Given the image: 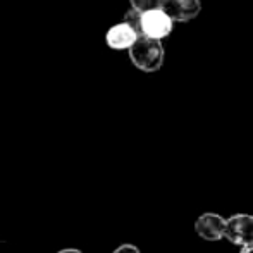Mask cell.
<instances>
[{
	"instance_id": "6da1fadb",
	"label": "cell",
	"mask_w": 253,
	"mask_h": 253,
	"mask_svg": "<svg viewBox=\"0 0 253 253\" xmlns=\"http://www.w3.org/2000/svg\"><path fill=\"white\" fill-rule=\"evenodd\" d=\"M129 59L143 73H155L164 64V47L159 40L140 37L129 48Z\"/></svg>"
},
{
	"instance_id": "7a4b0ae2",
	"label": "cell",
	"mask_w": 253,
	"mask_h": 253,
	"mask_svg": "<svg viewBox=\"0 0 253 253\" xmlns=\"http://www.w3.org/2000/svg\"><path fill=\"white\" fill-rule=\"evenodd\" d=\"M172 23L174 21L162 9L148 10L141 14V37L160 42L172 33Z\"/></svg>"
},
{
	"instance_id": "3957f363",
	"label": "cell",
	"mask_w": 253,
	"mask_h": 253,
	"mask_svg": "<svg viewBox=\"0 0 253 253\" xmlns=\"http://www.w3.org/2000/svg\"><path fill=\"white\" fill-rule=\"evenodd\" d=\"M226 238L231 243L240 245V247L253 245V215L238 213L227 219Z\"/></svg>"
},
{
	"instance_id": "277c9868",
	"label": "cell",
	"mask_w": 253,
	"mask_h": 253,
	"mask_svg": "<svg viewBox=\"0 0 253 253\" xmlns=\"http://www.w3.org/2000/svg\"><path fill=\"white\" fill-rule=\"evenodd\" d=\"M160 9L176 23H188L202 10L200 0H162Z\"/></svg>"
},
{
	"instance_id": "5b68a950",
	"label": "cell",
	"mask_w": 253,
	"mask_h": 253,
	"mask_svg": "<svg viewBox=\"0 0 253 253\" xmlns=\"http://www.w3.org/2000/svg\"><path fill=\"white\" fill-rule=\"evenodd\" d=\"M226 224L227 220L217 213H203L195 222V231L205 241H219L226 238Z\"/></svg>"
},
{
	"instance_id": "8992f818",
	"label": "cell",
	"mask_w": 253,
	"mask_h": 253,
	"mask_svg": "<svg viewBox=\"0 0 253 253\" xmlns=\"http://www.w3.org/2000/svg\"><path fill=\"white\" fill-rule=\"evenodd\" d=\"M138 38H140V35L124 21L119 24H114L105 35L107 45L114 50H129L136 43Z\"/></svg>"
},
{
	"instance_id": "52a82bcc",
	"label": "cell",
	"mask_w": 253,
	"mask_h": 253,
	"mask_svg": "<svg viewBox=\"0 0 253 253\" xmlns=\"http://www.w3.org/2000/svg\"><path fill=\"white\" fill-rule=\"evenodd\" d=\"M129 2H131V9L145 14V12H148V10L160 9L162 0H129Z\"/></svg>"
},
{
	"instance_id": "ba28073f",
	"label": "cell",
	"mask_w": 253,
	"mask_h": 253,
	"mask_svg": "<svg viewBox=\"0 0 253 253\" xmlns=\"http://www.w3.org/2000/svg\"><path fill=\"white\" fill-rule=\"evenodd\" d=\"M124 23H127L138 35L141 37V12L134 9H129L124 16Z\"/></svg>"
},
{
	"instance_id": "9c48e42d",
	"label": "cell",
	"mask_w": 253,
	"mask_h": 253,
	"mask_svg": "<svg viewBox=\"0 0 253 253\" xmlns=\"http://www.w3.org/2000/svg\"><path fill=\"white\" fill-rule=\"evenodd\" d=\"M114 253H140V250L134 245H121Z\"/></svg>"
},
{
	"instance_id": "30bf717a",
	"label": "cell",
	"mask_w": 253,
	"mask_h": 253,
	"mask_svg": "<svg viewBox=\"0 0 253 253\" xmlns=\"http://www.w3.org/2000/svg\"><path fill=\"white\" fill-rule=\"evenodd\" d=\"M57 253H83L81 250H76V248H66V250H60Z\"/></svg>"
},
{
	"instance_id": "8fae6325",
	"label": "cell",
	"mask_w": 253,
	"mask_h": 253,
	"mask_svg": "<svg viewBox=\"0 0 253 253\" xmlns=\"http://www.w3.org/2000/svg\"><path fill=\"white\" fill-rule=\"evenodd\" d=\"M240 253H253V245H248V247H243L241 248Z\"/></svg>"
}]
</instances>
